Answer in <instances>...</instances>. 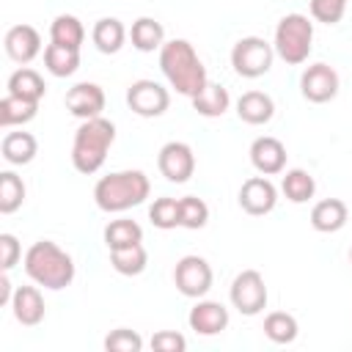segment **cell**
I'll return each mask as SVG.
<instances>
[{
  "label": "cell",
  "instance_id": "cell-22",
  "mask_svg": "<svg viewBox=\"0 0 352 352\" xmlns=\"http://www.w3.org/2000/svg\"><path fill=\"white\" fill-rule=\"evenodd\" d=\"M91 38H94V44H96V50H99V52L113 55V52H118V50L124 47L126 30H124L121 19H116V16H102V19L94 25Z\"/></svg>",
  "mask_w": 352,
  "mask_h": 352
},
{
  "label": "cell",
  "instance_id": "cell-27",
  "mask_svg": "<svg viewBox=\"0 0 352 352\" xmlns=\"http://www.w3.org/2000/svg\"><path fill=\"white\" fill-rule=\"evenodd\" d=\"M44 91H47V85H44V80H41V74H38L36 69L22 66V69H16V72L8 77V94H14V96L41 102Z\"/></svg>",
  "mask_w": 352,
  "mask_h": 352
},
{
  "label": "cell",
  "instance_id": "cell-21",
  "mask_svg": "<svg viewBox=\"0 0 352 352\" xmlns=\"http://www.w3.org/2000/svg\"><path fill=\"white\" fill-rule=\"evenodd\" d=\"M228 104H231V96H228V91H226L223 85H217V82H206V85L192 96V110H195L198 116H206V118L223 116V113L228 110Z\"/></svg>",
  "mask_w": 352,
  "mask_h": 352
},
{
  "label": "cell",
  "instance_id": "cell-7",
  "mask_svg": "<svg viewBox=\"0 0 352 352\" xmlns=\"http://www.w3.org/2000/svg\"><path fill=\"white\" fill-rule=\"evenodd\" d=\"M231 302L239 314L256 316L267 305V286L258 270H242L231 283Z\"/></svg>",
  "mask_w": 352,
  "mask_h": 352
},
{
  "label": "cell",
  "instance_id": "cell-40",
  "mask_svg": "<svg viewBox=\"0 0 352 352\" xmlns=\"http://www.w3.org/2000/svg\"><path fill=\"white\" fill-rule=\"evenodd\" d=\"M349 261H352V248H349Z\"/></svg>",
  "mask_w": 352,
  "mask_h": 352
},
{
  "label": "cell",
  "instance_id": "cell-12",
  "mask_svg": "<svg viewBox=\"0 0 352 352\" xmlns=\"http://www.w3.org/2000/svg\"><path fill=\"white\" fill-rule=\"evenodd\" d=\"M278 190L267 176H250L239 187V206L248 214H270L275 209Z\"/></svg>",
  "mask_w": 352,
  "mask_h": 352
},
{
  "label": "cell",
  "instance_id": "cell-28",
  "mask_svg": "<svg viewBox=\"0 0 352 352\" xmlns=\"http://www.w3.org/2000/svg\"><path fill=\"white\" fill-rule=\"evenodd\" d=\"M280 190H283V195H286L292 204H305L308 198H314L316 182H314V176H311L308 170L292 168V170H286L283 182H280Z\"/></svg>",
  "mask_w": 352,
  "mask_h": 352
},
{
  "label": "cell",
  "instance_id": "cell-32",
  "mask_svg": "<svg viewBox=\"0 0 352 352\" xmlns=\"http://www.w3.org/2000/svg\"><path fill=\"white\" fill-rule=\"evenodd\" d=\"M22 201H25V182L14 170H3L0 173V212L11 214L22 206Z\"/></svg>",
  "mask_w": 352,
  "mask_h": 352
},
{
  "label": "cell",
  "instance_id": "cell-9",
  "mask_svg": "<svg viewBox=\"0 0 352 352\" xmlns=\"http://www.w3.org/2000/svg\"><path fill=\"white\" fill-rule=\"evenodd\" d=\"M173 283L184 297H204L212 289V267L204 256H184L173 270Z\"/></svg>",
  "mask_w": 352,
  "mask_h": 352
},
{
  "label": "cell",
  "instance_id": "cell-4",
  "mask_svg": "<svg viewBox=\"0 0 352 352\" xmlns=\"http://www.w3.org/2000/svg\"><path fill=\"white\" fill-rule=\"evenodd\" d=\"M148 176L143 170H118L107 173L94 187V201L102 212H126L140 206L148 198Z\"/></svg>",
  "mask_w": 352,
  "mask_h": 352
},
{
  "label": "cell",
  "instance_id": "cell-18",
  "mask_svg": "<svg viewBox=\"0 0 352 352\" xmlns=\"http://www.w3.org/2000/svg\"><path fill=\"white\" fill-rule=\"evenodd\" d=\"M346 204L341 198H324L311 209V226L322 234H336L346 226Z\"/></svg>",
  "mask_w": 352,
  "mask_h": 352
},
{
  "label": "cell",
  "instance_id": "cell-19",
  "mask_svg": "<svg viewBox=\"0 0 352 352\" xmlns=\"http://www.w3.org/2000/svg\"><path fill=\"white\" fill-rule=\"evenodd\" d=\"M275 113V102L264 94V91H245L239 99H236V116L245 121V124H267Z\"/></svg>",
  "mask_w": 352,
  "mask_h": 352
},
{
  "label": "cell",
  "instance_id": "cell-17",
  "mask_svg": "<svg viewBox=\"0 0 352 352\" xmlns=\"http://www.w3.org/2000/svg\"><path fill=\"white\" fill-rule=\"evenodd\" d=\"M11 311H14V319L19 324L36 327L44 319V297H41V292L36 286H19V289H14Z\"/></svg>",
  "mask_w": 352,
  "mask_h": 352
},
{
  "label": "cell",
  "instance_id": "cell-37",
  "mask_svg": "<svg viewBox=\"0 0 352 352\" xmlns=\"http://www.w3.org/2000/svg\"><path fill=\"white\" fill-rule=\"evenodd\" d=\"M151 349L154 352H184L187 338L182 333H173V330H160L151 336Z\"/></svg>",
  "mask_w": 352,
  "mask_h": 352
},
{
  "label": "cell",
  "instance_id": "cell-16",
  "mask_svg": "<svg viewBox=\"0 0 352 352\" xmlns=\"http://www.w3.org/2000/svg\"><path fill=\"white\" fill-rule=\"evenodd\" d=\"M6 55L16 63H30L41 52V36L33 25H14L6 33Z\"/></svg>",
  "mask_w": 352,
  "mask_h": 352
},
{
  "label": "cell",
  "instance_id": "cell-14",
  "mask_svg": "<svg viewBox=\"0 0 352 352\" xmlns=\"http://www.w3.org/2000/svg\"><path fill=\"white\" fill-rule=\"evenodd\" d=\"M250 162L261 176H275L286 168V146L278 138H256L250 143Z\"/></svg>",
  "mask_w": 352,
  "mask_h": 352
},
{
  "label": "cell",
  "instance_id": "cell-2",
  "mask_svg": "<svg viewBox=\"0 0 352 352\" xmlns=\"http://www.w3.org/2000/svg\"><path fill=\"white\" fill-rule=\"evenodd\" d=\"M25 272L44 289H66L74 280V261L50 239H38L25 253Z\"/></svg>",
  "mask_w": 352,
  "mask_h": 352
},
{
  "label": "cell",
  "instance_id": "cell-30",
  "mask_svg": "<svg viewBox=\"0 0 352 352\" xmlns=\"http://www.w3.org/2000/svg\"><path fill=\"white\" fill-rule=\"evenodd\" d=\"M143 242V228L135 223V220H110L107 228H104V245L107 250H116V248H129V245H138Z\"/></svg>",
  "mask_w": 352,
  "mask_h": 352
},
{
  "label": "cell",
  "instance_id": "cell-36",
  "mask_svg": "<svg viewBox=\"0 0 352 352\" xmlns=\"http://www.w3.org/2000/svg\"><path fill=\"white\" fill-rule=\"evenodd\" d=\"M344 11H346V0H311V16L316 22L336 25L341 22Z\"/></svg>",
  "mask_w": 352,
  "mask_h": 352
},
{
  "label": "cell",
  "instance_id": "cell-3",
  "mask_svg": "<svg viewBox=\"0 0 352 352\" xmlns=\"http://www.w3.org/2000/svg\"><path fill=\"white\" fill-rule=\"evenodd\" d=\"M113 140H116V126H113V121H107V118H102V116L82 121V124L77 126V132H74L72 165H74L80 173H85V176L96 173V170L104 165Z\"/></svg>",
  "mask_w": 352,
  "mask_h": 352
},
{
  "label": "cell",
  "instance_id": "cell-25",
  "mask_svg": "<svg viewBox=\"0 0 352 352\" xmlns=\"http://www.w3.org/2000/svg\"><path fill=\"white\" fill-rule=\"evenodd\" d=\"M129 38L135 44V50L140 52H154L165 44V28L151 19V16H140L132 22V30H129Z\"/></svg>",
  "mask_w": 352,
  "mask_h": 352
},
{
  "label": "cell",
  "instance_id": "cell-26",
  "mask_svg": "<svg viewBox=\"0 0 352 352\" xmlns=\"http://www.w3.org/2000/svg\"><path fill=\"white\" fill-rule=\"evenodd\" d=\"M44 66L55 77H72L80 69V50L60 47V44H47V50H44Z\"/></svg>",
  "mask_w": 352,
  "mask_h": 352
},
{
  "label": "cell",
  "instance_id": "cell-5",
  "mask_svg": "<svg viewBox=\"0 0 352 352\" xmlns=\"http://www.w3.org/2000/svg\"><path fill=\"white\" fill-rule=\"evenodd\" d=\"M311 41H314V25L305 14H286L278 28H275V55L283 58L286 63L297 66L308 60L311 55Z\"/></svg>",
  "mask_w": 352,
  "mask_h": 352
},
{
  "label": "cell",
  "instance_id": "cell-38",
  "mask_svg": "<svg viewBox=\"0 0 352 352\" xmlns=\"http://www.w3.org/2000/svg\"><path fill=\"white\" fill-rule=\"evenodd\" d=\"M19 256H22V248H19L16 236L14 234H0V267H3V272H8L19 261Z\"/></svg>",
  "mask_w": 352,
  "mask_h": 352
},
{
  "label": "cell",
  "instance_id": "cell-6",
  "mask_svg": "<svg viewBox=\"0 0 352 352\" xmlns=\"http://www.w3.org/2000/svg\"><path fill=\"white\" fill-rule=\"evenodd\" d=\"M272 58H275V47L258 36H245L234 44L231 50V66L239 77H248V80H256L261 74L270 72L272 66Z\"/></svg>",
  "mask_w": 352,
  "mask_h": 352
},
{
  "label": "cell",
  "instance_id": "cell-20",
  "mask_svg": "<svg viewBox=\"0 0 352 352\" xmlns=\"http://www.w3.org/2000/svg\"><path fill=\"white\" fill-rule=\"evenodd\" d=\"M0 151H3V160L11 162V165H28L36 151H38V143L30 132H6L3 135V143H0Z\"/></svg>",
  "mask_w": 352,
  "mask_h": 352
},
{
  "label": "cell",
  "instance_id": "cell-39",
  "mask_svg": "<svg viewBox=\"0 0 352 352\" xmlns=\"http://www.w3.org/2000/svg\"><path fill=\"white\" fill-rule=\"evenodd\" d=\"M11 297H14L11 280H8V272H3L0 275V305H11Z\"/></svg>",
  "mask_w": 352,
  "mask_h": 352
},
{
  "label": "cell",
  "instance_id": "cell-24",
  "mask_svg": "<svg viewBox=\"0 0 352 352\" xmlns=\"http://www.w3.org/2000/svg\"><path fill=\"white\" fill-rule=\"evenodd\" d=\"M50 38H52V44L80 50L85 41V28L74 14H58L50 25Z\"/></svg>",
  "mask_w": 352,
  "mask_h": 352
},
{
  "label": "cell",
  "instance_id": "cell-35",
  "mask_svg": "<svg viewBox=\"0 0 352 352\" xmlns=\"http://www.w3.org/2000/svg\"><path fill=\"white\" fill-rule=\"evenodd\" d=\"M104 349L107 352H140L143 349V338L129 327H118L104 338Z\"/></svg>",
  "mask_w": 352,
  "mask_h": 352
},
{
  "label": "cell",
  "instance_id": "cell-34",
  "mask_svg": "<svg viewBox=\"0 0 352 352\" xmlns=\"http://www.w3.org/2000/svg\"><path fill=\"white\" fill-rule=\"evenodd\" d=\"M148 220L157 226V228H162V231H168V228H176L179 226V201L176 198H157L151 206H148Z\"/></svg>",
  "mask_w": 352,
  "mask_h": 352
},
{
  "label": "cell",
  "instance_id": "cell-11",
  "mask_svg": "<svg viewBox=\"0 0 352 352\" xmlns=\"http://www.w3.org/2000/svg\"><path fill=\"white\" fill-rule=\"evenodd\" d=\"M300 91L314 104H324V102L336 99V94H338V74H336V69L327 66V63L308 66L302 72V77H300Z\"/></svg>",
  "mask_w": 352,
  "mask_h": 352
},
{
  "label": "cell",
  "instance_id": "cell-10",
  "mask_svg": "<svg viewBox=\"0 0 352 352\" xmlns=\"http://www.w3.org/2000/svg\"><path fill=\"white\" fill-rule=\"evenodd\" d=\"M157 168L160 173L168 179V182H187L192 173H195V154L187 143L182 140H170L160 148V157H157Z\"/></svg>",
  "mask_w": 352,
  "mask_h": 352
},
{
  "label": "cell",
  "instance_id": "cell-23",
  "mask_svg": "<svg viewBox=\"0 0 352 352\" xmlns=\"http://www.w3.org/2000/svg\"><path fill=\"white\" fill-rule=\"evenodd\" d=\"M36 113H38V102H33V99H22L14 94H6L0 99V126H6V129L33 121Z\"/></svg>",
  "mask_w": 352,
  "mask_h": 352
},
{
  "label": "cell",
  "instance_id": "cell-31",
  "mask_svg": "<svg viewBox=\"0 0 352 352\" xmlns=\"http://www.w3.org/2000/svg\"><path fill=\"white\" fill-rule=\"evenodd\" d=\"M297 319L286 311H272L264 319V336L275 344H292L297 338Z\"/></svg>",
  "mask_w": 352,
  "mask_h": 352
},
{
  "label": "cell",
  "instance_id": "cell-8",
  "mask_svg": "<svg viewBox=\"0 0 352 352\" xmlns=\"http://www.w3.org/2000/svg\"><path fill=\"white\" fill-rule=\"evenodd\" d=\"M126 104L132 113H138L143 118H157L168 110L170 94H168V88H162L154 80H135L126 91Z\"/></svg>",
  "mask_w": 352,
  "mask_h": 352
},
{
  "label": "cell",
  "instance_id": "cell-33",
  "mask_svg": "<svg viewBox=\"0 0 352 352\" xmlns=\"http://www.w3.org/2000/svg\"><path fill=\"white\" fill-rule=\"evenodd\" d=\"M206 220H209V206L201 198H195V195L179 198V226L182 228L195 231V228H204Z\"/></svg>",
  "mask_w": 352,
  "mask_h": 352
},
{
  "label": "cell",
  "instance_id": "cell-1",
  "mask_svg": "<svg viewBox=\"0 0 352 352\" xmlns=\"http://www.w3.org/2000/svg\"><path fill=\"white\" fill-rule=\"evenodd\" d=\"M160 69L165 74V80L184 96H195L209 80H206V69L198 58V52L192 50V44L187 38H170L160 47Z\"/></svg>",
  "mask_w": 352,
  "mask_h": 352
},
{
  "label": "cell",
  "instance_id": "cell-15",
  "mask_svg": "<svg viewBox=\"0 0 352 352\" xmlns=\"http://www.w3.org/2000/svg\"><path fill=\"white\" fill-rule=\"evenodd\" d=\"M190 327L201 336H217L228 327V308L214 300H198L187 316Z\"/></svg>",
  "mask_w": 352,
  "mask_h": 352
},
{
  "label": "cell",
  "instance_id": "cell-13",
  "mask_svg": "<svg viewBox=\"0 0 352 352\" xmlns=\"http://www.w3.org/2000/svg\"><path fill=\"white\" fill-rule=\"evenodd\" d=\"M66 110L82 121L96 118L104 110V91L96 82H77L66 91Z\"/></svg>",
  "mask_w": 352,
  "mask_h": 352
},
{
  "label": "cell",
  "instance_id": "cell-29",
  "mask_svg": "<svg viewBox=\"0 0 352 352\" xmlns=\"http://www.w3.org/2000/svg\"><path fill=\"white\" fill-rule=\"evenodd\" d=\"M110 264L121 275H140L148 264V253L140 242L129 245V248H116V250H110Z\"/></svg>",
  "mask_w": 352,
  "mask_h": 352
}]
</instances>
